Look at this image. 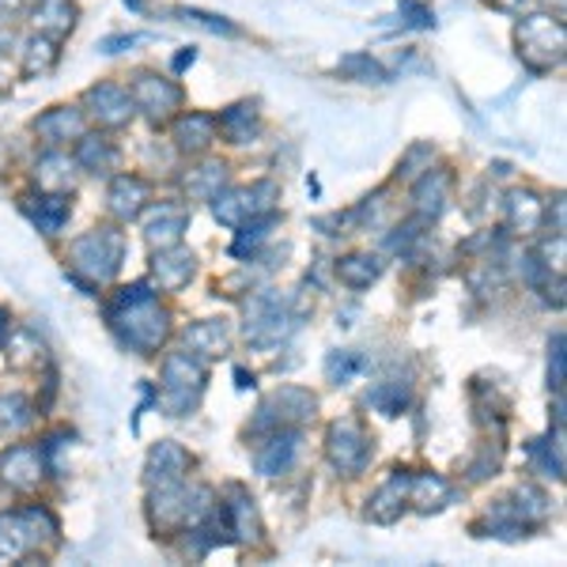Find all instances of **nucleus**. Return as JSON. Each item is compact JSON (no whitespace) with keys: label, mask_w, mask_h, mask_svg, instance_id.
I'll return each instance as SVG.
<instances>
[{"label":"nucleus","mask_w":567,"mask_h":567,"mask_svg":"<svg viewBox=\"0 0 567 567\" xmlns=\"http://www.w3.org/2000/svg\"><path fill=\"white\" fill-rule=\"evenodd\" d=\"M130 99L136 110H144V114L152 117V122H167L182 106V87L175 80L159 76V72H136L130 84Z\"/></svg>","instance_id":"f257e3e1"},{"label":"nucleus","mask_w":567,"mask_h":567,"mask_svg":"<svg viewBox=\"0 0 567 567\" xmlns=\"http://www.w3.org/2000/svg\"><path fill=\"white\" fill-rule=\"evenodd\" d=\"M72 265L91 272V277H99V280L114 277L117 265H122V235H117L114 227H103V231L80 239L76 246H72Z\"/></svg>","instance_id":"f03ea898"},{"label":"nucleus","mask_w":567,"mask_h":567,"mask_svg":"<svg viewBox=\"0 0 567 567\" xmlns=\"http://www.w3.org/2000/svg\"><path fill=\"white\" fill-rule=\"evenodd\" d=\"M84 106L99 125H106V130H117V125L133 122V114H136L130 87L114 84V80H103V84L91 87L84 95Z\"/></svg>","instance_id":"7ed1b4c3"},{"label":"nucleus","mask_w":567,"mask_h":567,"mask_svg":"<svg viewBox=\"0 0 567 567\" xmlns=\"http://www.w3.org/2000/svg\"><path fill=\"white\" fill-rule=\"evenodd\" d=\"M368 454V435H363V427L355 420H341V424L329 427V458H333V465H341L344 473L363 470Z\"/></svg>","instance_id":"20e7f679"},{"label":"nucleus","mask_w":567,"mask_h":567,"mask_svg":"<svg viewBox=\"0 0 567 567\" xmlns=\"http://www.w3.org/2000/svg\"><path fill=\"white\" fill-rule=\"evenodd\" d=\"M518 42H523L526 58H534L537 50H548L553 61L564 58V27L553 23L548 16H529V20L518 23Z\"/></svg>","instance_id":"39448f33"},{"label":"nucleus","mask_w":567,"mask_h":567,"mask_svg":"<svg viewBox=\"0 0 567 567\" xmlns=\"http://www.w3.org/2000/svg\"><path fill=\"white\" fill-rule=\"evenodd\" d=\"M34 133H39L45 144H65V141H80V136L87 133V122L76 106H53L34 122Z\"/></svg>","instance_id":"423d86ee"},{"label":"nucleus","mask_w":567,"mask_h":567,"mask_svg":"<svg viewBox=\"0 0 567 567\" xmlns=\"http://www.w3.org/2000/svg\"><path fill=\"white\" fill-rule=\"evenodd\" d=\"M216 133H219V125H216V117H208V114H182L175 125L178 148L189 155H200V152L213 148Z\"/></svg>","instance_id":"0eeeda50"},{"label":"nucleus","mask_w":567,"mask_h":567,"mask_svg":"<svg viewBox=\"0 0 567 567\" xmlns=\"http://www.w3.org/2000/svg\"><path fill=\"white\" fill-rule=\"evenodd\" d=\"M219 133L231 136V144H250V136H258L261 117H258V103H235L227 106L224 114L216 117Z\"/></svg>","instance_id":"6e6552de"},{"label":"nucleus","mask_w":567,"mask_h":567,"mask_svg":"<svg viewBox=\"0 0 567 567\" xmlns=\"http://www.w3.org/2000/svg\"><path fill=\"white\" fill-rule=\"evenodd\" d=\"M144 200H148V182L136 175H122L110 189V208L122 219H133L144 208Z\"/></svg>","instance_id":"1a4fd4ad"},{"label":"nucleus","mask_w":567,"mask_h":567,"mask_svg":"<svg viewBox=\"0 0 567 567\" xmlns=\"http://www.w3.org/2000/svg\"><path fill=\"white\" fill-rule=\"evenodd\" d=\"M34 23L58 39V34L72 31V23H76V4L72 0H34Z\"/></svg>","instance_id":"9d476101"},{"label":"nucleus","mask_w":567,"mask_h":567,"mask_svg":"<svg viewBox=\"0 0 567 567\" xmlns=\"http://www.w3.org/2000/svg\"><path fill=\"white\" fill-rule=\"evenodd\" d=\"M76 163L80 167H87L91 175H99V171H114V163H117V148L106 141V136H80V144H76Z\"/></svg>","instance_id":"9b49d317"},{"label":"nucleus","mask_w":567,"mask_h":567,"mask_svg":"<svg viewBox=\"0 0 567 567\" xmlns=\"http://www.w3.org/2000/svg\"><path fill=\"white\" fill-rule=\"evenodd\" d=\"M189 470V458H186V451L175 443H159L152 451V462H148V473H152V481L159 477V484H175L182 473Z\"/></svg>","instance_id":"f8f14e48"},{"label":"nucleus","mask_w":567,"mask_h":567,"mask_svg":"<svg viewBox=\"0 0 567 567\" xmlns=\"http://www.w3.org/2000/svg\"><path fill=\"white\" fill-rule=\"evenodd\" d=\"M4 481H12L16 488H31L39 481V451L34 446H12L4 458Z\"/></svg>","instance_id":"ddd939ff"},{"label":"nucleus","mask_w":567,"mask_h":567,"mask_svg":"<svg viewBox=\"0 0 567 567\" xmlns=\"http://www.w3.org/2000/svg\"><path fill=\"white\" fill-rule=\"evenodd\" d=\"M194 272V258L186 250H163L155 258V277H159L163 288H182Z\"/></svg>","instance_id":"4468645a"},{"label":"nucleus","mask_w":567,"mask_h":567,"mask_svg":"<svg viewBox=\"0 0 567 567\" xmlns=\"http://www.w3.org/2000/svg\"><path fill=\"white\" fill-rule=\"evenodd\" d=\"M337 69L349 80H355V84H382V80H386V69H382L371 53H349V58H341Z\"/></svg>","instance_id":"2eb2a0df"},{"label":"nucleus","mask_w":567,"mask_h":567,"mask_svg":"<svg viewBox=\"0 0 567 567\" xmlns=\"http://www.w3.org/2000/svg\"><path fill=\"white\" fill-rule=\"evenodd\" d=\"M296 432H284V435H277L272 439V446L269 451H261L258 454V470L261 473H280V470H288V462H291V454H296Z\"/></svg>","instance_id":"dca6fc26"},{"label":"nucleus","mask_w":567,"mask_h":567,"mask_svg":"<svg viewBox=\"0 0 567 567\" xmlns=\"http://www.w3.org/2000/svg\"><path fill=\"white\" fill-rule=\"evenodd\" d=\"M374 258H363V254H355V258H344L337 265V272H341V280L349 284V288H368V284L379 277V265H371Z\"/></svg>","instance_id":"f3484780"},{"label":"nucleus","mask_w":567,"mask_h":567,"mask_svg":"<svg viewBox=\"0 0 567 567\" xmlns=\"http://www.w3.org/2000/svg\"><path fill=\"white\" fill-rule=\"evenodd\" d=\"M53 61H58V45H53L50 34H39V39L27 42V58H23L27 72H45Z\"/></svg>","instance_id":"a211bd4d"},{"label":"nucleus","mask_w":567,"mask_h":567,"mask_svg":"<svg viewBox=\"0 0 567 567\" xmlns=\"http://www.w3.org/2000/svg\"><path fill=\"white\" fill-rule=\"evenodd\" d=\"M178 16L186 23H197V27H205V31H213V34H227V39H235V34H239V27H235V23L219 20V16H208V12H197V8H178Z\"/></svg>","instance_id":"6ab92c4d"},{"label":"nucleus","mask_w":567,"mask_h":567,"mask_svg":"<svg viewBox=\"0 0 567 567\" xmlns=\"http://www.w3.org/2000/svg\"><path fill=\"white\" fill-rule=\"evenodd\" d=\"M194 58H197V53H194V50L178 53V58H175V72H182V69H186V65H194Z\"/></svg>","instance_id":"aec40b11"}]
</instances>
